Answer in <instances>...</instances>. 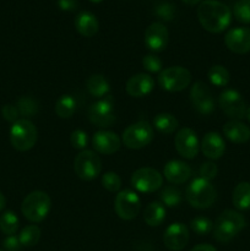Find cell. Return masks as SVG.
<instances>
[{
  "mask_svg": "<svg viewBox=\"0 0 250 251\" xmlns=\"http://www.w3.org/2000/svg\"><path fill=\"white\" fill-rule=\"evenodd\" d=\"M198 19L207 32L221 33L230 25L232 12L218 0H203L198 7Z\"/></svg>",
  "mask_w": 250,
  "mask_h": 251,
  "instance_id": "6da1fadb",
  "label": "cell"
},
{
  "mask_svg": "<svg viewBox=\"0 0 250 251\" xmlns=\"http://www.w3.org/2000/svg\"><path fill=\"white\" fill-rule=\"evenodd\" d=\"M245 218L234 210H225L213 225V238L220 243H229L245 228Z\"/></svg>",
  "mask_w": 250,
  "mask_h": 251,
  "instance_id": "7a4b0ae2",
  "label": "cell"
},
{
  "mask_svg": "<svg viewBox=\"0 0 250 251\" xmlns=\"http://www.w3.org/2000/svg\"><path fill=\"white\" fill-rule=\"evenodd\" d=\"M185 198L191 207L206 210L215 203L217 191L210 181L202 178H195L186 188Z\"/></svg>",
  "mask_w": 250,
  "mask_h": 251,
  "instance_id": "3957f363",
  "label": "cell"
},
{
  "mask_svg": "<svg viewBox=\"0 0 250 251\" xmlns=\"http://www.w3.org/2000/svg\"><path fill=\"white\" fill-rule=\"evenodd\" d=\"M50 207L51 200L48 194L42 190H36L29 193L24 199L21 205V212L29 222L38 223L48 216Z\"/></svg>",
  "mask_w": 250,
  "mask_h": 251,
  "instance_id": "277c9868",
  "label": "cell"
},
{
  "mask_svg": "<svg viewBox=\"0 0 250 251\" xmlns=\"http://www.w3.org/2000/svg\"><path fill=\"white\" fill-rule=\"evenodd\" d=\"M38 132L29 119H19L10 129V142L17 151H28L36 145Z\"/></svg>",
  "mask_w": 250,
  "mask_h": 251,
  "instance_id": "5b68a950",
  "label": "cell"
},
{
  "mask_svg": "<svg viewBox=\"0 0 250 251\" xmlns=\"http://www.w3.org/2000/svg\"><path fill=\"white\" fill-rule=\"evenodd\" d=\"M153 137L154 134L151 124L146 120H140V122L129 125L124 130L122 141L127 149L140 150L151 144Z\"/></svg>",
  "mask_w": 250,
  "mask_h": 251,
  "instance_id": "8992f818",
  "label": "cell"
},
{
  "mask_svg": "<svg viewBox=\"0 0 250 251\" xmlns=\"http://www.w3.org/2000/svg\"><path fill=\"white\" fill-rule=\"evenodd\" d=\"M191 82L190 71L183 66H171L162 70L158 75V83L168 92H180Z\"/></svg>",
  "mask_w": 250,
  "mask_h": 251,
  "instance_id": "52a82bcc",
  "label": "cell"
},
{
  "mask_svg": "<svg viewBox=\"0 0 250 251\" xmlns=\"http://www.w3.org/2000/svg\"><path fill=\"white\" fill-rule=\"evenodd\" d=\"M74 169L76 176L82 180H93L102 172V161L95 151L83 150L75 157Z\"/></svg>",
  "mask_w": 250,
  "mask_h": 251,
  "instance_id": "ba28073f",
  "label": "cell"
},
{
  "mask_svg": "<svg viewBox=\"0 0 250 251\" xmlns=\"http://www.w3.org/2000/svg\"><path fill=\"white\" fill-rule=\"evenodd\" d=\"M88 120L98 127H109L117 120L112 96L97 100L88 108Z\"/></svg>",
  "mask_w": 250,
  "mask_h": 251,
  "instance_id": "9c48e42d",
  "label": "cell"
},
{
  "mask_svg": "<svg viewBox=\"0 0 250 251\" xmlns=\"http://www.w3.org/2000/svg\"><path fill=\"white\" fill-rule=\"evenodd\" d=\"M115 213L124 221H131L137 217L141 210V201L139 195L130 189L118 193L114 200Z\"/></svg>",
  "mask_w": 250,
  "mask_h": 251,
  "instance_id": "30bf717a",
  "label": "cell"
},
{
  "mask_svg": "<svg viewBox=\"0 0 250 251\" xmlns=\"http://www.w3.org/2000/svg\"><path fill=\"white\" fill-rule=\"evenodd\" d=\"M162 184H163L162 174L151 167L139 168L131 176V185L140 193H154L161 189Z\"/></svg>",
  "mask_w": 250,
  "mask_h": 251,
  "instance_id": "8fae6325",
  "label": "cell"
},
{
  "mask_svg": "<svg viewBox=\"0 0 250 251\" xmlns=\"http://www.w3.org/2000/svg\"><path fill=\"white\" fill-rule=\"evenodd\" d=\"M218 104L225 115L233 120H240L247 114V104L238 91L225 90L218 97Z\"/></svg>",
  "mask_w": 250,
  "mask_h": 251,
  "instance_id": "7c38bea8",
  "label": "cell"
},
{
  "mask_svg": "<svg viewBox=\"0 0 250 251\" xmlns=\"http://www.w3.org/2000/svg\"><path fill=\"white\" fill-rule=\"evenodd\" d=\"M174 146L176 152L186 159H194L199 153L200 144L196 132L190 127H183L174 137Z\"/></svg>",
  "mask_w": 250,
  "mask_h": 251,
  "instance_id": "4fadbf2b",
  "label": "cell"
},
{
  "mask_svg": "<svg viewBox=\"0 0 250 251\" xmlns=\"http://www.w3.org/2000/svg\"><path fill=\"white\" fill-rule=\"evenodd\" d=\"M190 100L200 114L208 115L215 110V100L210 88L202 81H198L190 88Z\"/></svg>",
  "mask_w": 250,
  "mask_h": 251,
  "instance_id": "5bb4252c",
  "label": "cell"
},
{
  "mask_svg": "<svg viewBox=\"0 0 250 251\" xmlns=\"http://www.w3.org/2000/svg\"><path fill=\"white\" fill-rule=\"evenodd\" d=\"M163 243L167 249L172 251H180L189 243V229L180 222L172 223L163 234Z\"/></svg>",
  "mask_w": 250,
  "mask_h": 251,
  "instance_id": "9a60e30c",
  "label": "cell"
},
{
  "mask_svg": "<svg viewBox=\"0 0 250 251\" xmlns=\"http://www.w3.org/2000/svg\"><path fill=\"white\" fill-rule=\"evenodd\" d=\"M168 29L161 22H153L145 31V44L153 53L166 49L168 44Z\"/></svg>",
  "mask_w": 250,
  "mask_h": 251,
  "instance_id": "2e32d148",
  "label": "cell"
},
{
  "mask_svg": "<svg viewBox=\"0 0 250 251\" xmlns=\"http://www.w3.org/2000/svg\"><path fill=\"white\" fill-rule=\"evenodd\" d=\"M225 43L230 51L235 54H247L250 51V28L235 27L225 36Z\"/></svg>",
  "mask_w": 250,
  "mask_h": 251,
  "instance_id": "e0dca14e",
  "label": "cell"
},
{
  "mask_svg": "<svg viewBox=\"0 0 250 251\" xmlns=\"http://www.w3.org/2000/svg\"><path fill=\"white\" fill-rule=\"evenodd\" d=\"M120 137L109 130H100L92 136V146L98 153L113 154L120 149Z\"/></svg>",
  "mask_w": 250,
  "mask_h": 251,
  "instance_id": "ac0fdd59",
  "label": "cell"
},
{
  "mask_svg": "<svg viewBox=\"0 0 250 251\" xmlns=\"http://www.w3.org/2000/svg\"><path fill=\"white\" fill-rule=\"evenodd\" d=\"M191 174H193L191 167L185 162L176 161V159L169 161L163 169L164 178L174 185H179V184L188 181L191 178Z\"/></svg>",
  "mask_w": 250,
  "mask_h": 251,
  "instance_id": "d6986e66",
  "label": "cell"
},
{
  "mask_svg": "<svg viewBox=\"0 0 250 251\" xmlns=\"http://www.w3.org/2000/svg\"><path fill=\"white\" fill-rule=\"evenodd\" d=\"M154 87V81L153 77L149 74L140 73L136 75L131 76V77L127 80L126 86V92L129 93L131 97L135 98H141L147 96L149 93L152 92Z\"/></svg>",
  "mask_w": 250,
  "mask_h": 251,
  "instance_id": "ffe728a7",
  "label": "cell"
},
{
  "mask_svg": "<svg viewBox=\"0 0 250 251\" xmlns=\"http://www.w3.org/2000/svg\"><path fill=\"white\" fill-rule=\"evenodd\" d=\"M201 151L208 159H218L225 154V142L218 132L210 131L201 141Z\"/></svg>",
  "mask_w": 250,
  "mask_h": 251,
  "instance_id": "44dd1931",
  "label": "cell"
},
{
  "mask_svg": "<svg viewBox=\"0 0 250 251\" xmlns=\"http://www.w3.org/2000/svg\"><path fill=\"white\" fill-rule=\"evenodd\" d=\"M223 134L234 144H245L250 140V127L240 120H229L223 126Z\"/></svg>",
  "mask_w": 250,
  "mask_h": 251,
  "instance_id": "7402d4cb",
  "label": "cell"
},
{
  "mask_svg": "<svg viewBox=\"0 0 250 251\" xmlns=\"http://www.w3.org/2000/svg\"><path fill=\"white\" fill-rule=\"evenodd\" d=\"M75 28L81 36L93 37L98 32L100 24L92 12L81 11L75 19Z\"/></svg>",
  "mask_w": 250,
  "mask_h": 251,
  "instance_id": "603a6c76",
  "label": "cell"
},
{
  "mask_svg": "<svg viewBox=\"0 0 250 251\" xmlns=\"http://www.w3.org/2000/svg\"><path fill=\"white\" fill-rule=\"evenodd\" d=\"M86 88L91 96L96 98H102L107 96L110 91V85L107 78L100 74H93L86 81Z\"/></svg>",
  "mask_w": 250,
  "mask_h": 251,
  "instance_id": "cb8c5ba5",
  "label": "cell"
},
{
  "mask_svg": "<svg viewBox=\"0 0 250 251\" xmlns=\"http://www.w3.org/2000/svg\"><path fill=\"white\" fill-rule=\"evenodd\" d=\"M144 220L150 227H158L166 220V208L163 203L154 202L149 203L144 211Z\"/></svg>",
  "mask_w": 250,
  "mask_h": 251,
  "instance_id": "d4e9b609",
  "label": "cell"
},
{
  "mask_svg": "<svg viewBox=\"0 0 250 251\" xmlns=\"http://www.w3.org/2000/svg\"><path fill=\"white\" fill-rule=\"evenodd\" d=\"M232 202L239 211L250 210V183L242 181L233 190Z\"/></svg>",
  "mask_w": 250,
  "mask_h": 251,
  "instance_id": "484cf974",
  "label": "cell"
},
{
  "mask_svg": "<svg viewBox=\"0 0 250 251\" xmlns=\"http://www.w3.org/2000/svg\"><path fill=\"white\" fill-rule=\"evenodd\" d=\"M153 126L162 134H173L179 126V122L173 114L169 113H159L153 118Z\"/></svg>",
  "mask_w": 250,
  "mask_h": 251,
  "instance_id": "4316f807",
  "label": "cell"
},
{
  "mask_svg": "<svg viewBox=\"0 0 250 251\" xmlns=\"http://www.w3.org/2000/svg\"><path fill=\"white\" fill-rule=\"evenodd\" d=\"M77 108V102L71 95H63L55 103V113L61 119H69L74 115Z\"/></svg>",
  "mask_w": 250,
  "mask_h": 251,
  "instance_id": "83f0119b",
  "label": "cell"
},
{
  "mask_svg": "<svg viewBox=\"0 0 250 251\" xmlns=\"http://www.w3.org/2000/svg\"><path fill=\"white\" fill-rule=\"evenodd\" d=\"M159 199H161L162 203L166 205L167 207H176V206L180 205L181 200H183V194L176 186L168 185L162 189Z\"/></svg>",
  "mask_w": 250,
  "mask_h": 251,
  "instance_id": "f1b7e54d",
  "label": "cell"
},
{
  "mask_svg": "<svg viewBox=\"0 0 250 251\" xmlns=\"http://www.w3.org/2000/svg\"><path fill=\"white\" fill-rule=\"evenodd\" d=\"M207 77L210 82L216 87H225L229 83L230 74L223 65H213L208 70Z\"/></svg>",
  "mask_w": 250,
  "mask_h": 251,
  "instance_id": "f546056e",
  "label": "cell"
},
{
  "mask_svg": "<svg viewBox=\"0 0 250 251\" xmlns=\"http://www.w3.org/2000/svg\"><path fill=\"white\" fill-rule=\"evenodd\" d=\"M19 229V217L12 211H6L0 216V230L5 235H15Z\"/></svg>",
  "mask_w": 250,
  "mask_h": 251,
  "instance_id": "4dcf8cb0",
  "label": "cell"
},
{
  "mask_svg": "<svg viewBox=\"0 0 250 251\" xmlns=\"http://www.w3.org/2000/svg\"><path fill=\"white\" fill-rule=\"evenodd\" d=\"M39 238H41V229L36 225L25 227L19 235L20 243H21L22 247L26 248L34 247L39 242Z\"/></svg>",
  "mask_w": 250,
  "mask_h": 251,
  "instance_id": "1f68e13d",
  "label": "cell"
},
{
  "mask_svg": "<svg viewBox=\"0 0 250 251\" xmlns=\"http://www.w3.org/2000/svg\"><path fill=\"white\" fill-rule=\"evenodd\" d=\"M190 229L198 235H207L212 232L213 223L210 218L199 216L190 221Z\"/></svg>",
  "mask_w": 250,
  "mask_h": 251,
  "instance_id": "d6a6232c",
  "label": "cell"
},
{
  "mask_svg": "<svg viewBox=\"0 0 250 251\" xmlns=\"http://www.w3.org/2000/svg\"><path fill=\"white\" fill-rule=\"evenodd\" d=\"M233 14L242 24H250V0H238L233 7Z\"/></svg>",
  "mask_w": 250,
  "mask_h": 251,
  "instance_id": "836d02e7",
  "label": "cell"
},
{
  "mask_svg": "<svg viewBox=\"0 0 250 251\" xmlns=\"http://www.w3.org/2000/svg\"><path fill=\"white\" fill-rule=\"evenodd\" d=\"M16 107L20 114H22L24 117H33L38 112V105H37L36 100L31 97H26V96L17 100Z\"/></svg>",
  "mask_w": 250,
  "mask_h": 251,
  "instance_id": "e575fe53",
  "label": "cell"
},
{
  "mask_svg": "<svg viewBox=\"0 0 250 251\" xmlns=\"http://www.w3.org/2000/svg\"><path fill=\"white\" fill-rule=\"evenodd\" d=\"M102 185L110 193H117L122 188V179L115 172H107L102 176Z\"/></svg>",
  "mask_w": 250,
  "mask_h": 251,
  "instance_id": "d590c367",
  "label": "cell"
},
{
  "mask_svg": "<svg viewBox=\"0 0 250 251\" xmlns=\"http://www.w3.org/2000/svg\"><path fill=\"white\" fill-rule=\"evenodd\" d=\"M70 144L75 150H86L88 144V135L87 132L81 129H76L71 132L70 135Z\"/></svg>",
  "mask_w": 250,
  "mask_h": 251,
  "instance_id": "8d00e7d4",
  "label": "cell"
},
{
  "mask_svg": "<svg viewBox=\"0 0 250 251\" xmlns=\"http://www.w3.org/2000/svg\"><path fill=\"white\" fill-rule=\"evenodd\" d=\"M142 66L145 68V70H147L149 73H161L162 68H163V64L162 60L154 54H147L142 58Z\"/></svg>",
  "mask_w": 250,
  "mask_h": 251,
  "instance_id": "74e56055",
  "label": "cell"
},
{
  "mask_svg": "<svg viewBox=\"0 0 250 251\" xmlns=\"http://www.w3.org/2000/svg\"><path fill=\"white\" fill-rule=\"evenodd\" d=\"M217 172H218V168L213 162H205V163L201 164L200 167V178L210 181L216 178Z\"/></svg>",
  "mask_w": 250,
  "mask_h": 251,
  "instance_id": "f35d334b",
  "label": "cell"
},
{
  "mask_svg": "<svg viewBox=\"0 0 250 251\" xmlns=\"http://www.w3.org/2000/svg\"><path fill=\"white\" fill-rule=\"evenodd\" d=\"M1 114H2V117H4L5 120H7V122H10L14 124V123H16L17 120H19L20 112H19V109H17L16 105L6 104L2 107Z\"/></svg>",
  "mask_w": 250,
  "mask_h": 251,
  "instance_id": "ab89813d",
  "label": "cell"
},
{
  "mask_svg": "<svg viewBox=\"0 0 250 251\" xmlns=\"http://www.w3.org/2000/svg\"><path fill=\"white\" fill-rule=\"evenodd\" d=\"M2 247L6 251H19L21 249V243H20L19 237H15V235H9L4 239L2 242Z\"/></svg>",
  "mask_w": 250,
  "mask_h": 251,
  "instance_id": "60d3db41",
  "label": "cell"
},
{
  "mask_svg": "<svg viewBox=\"0 0 250 251\" xmlns=\"http://www.w3.org/2000/svg\"><path fill=\"white\" fill-rule=\"evenodd\" d=\"M157 15L163 20H172L173 17V7L169 4H162L157 7Z\"/></svg>",
  "mask_w": 250,
  "mask_h": 251,
  "instance_id": "b9f144b4",
  "label": "cell"
},
{
  "mask_svg": "<svg viewBox=\"0 0 250 251\" xmlns=\"http://www.w3.org/2000/svg\"><path fill=\"white\" fill-rule=\"evenodd\" d=\"M77 0H58V6L63 11H74L77 7Z\"/></svg>",
  "mask_w": 250,
  "mask_h": 251,
  "instance_id": "7bdbcfd3",
  "label": "cell"
},
{
  "mask_svg": "<svg viewBox=\"0 0 250 251\" xmlns=\"http://www.w3.org/2000/svg\"><path fill=\"white\" fill-rule=\"evenodd\" d=\"M191 251H217L215 247L210 244H199L196 247H194Z\"/></svg>",
  "mask_w": 250,
  "mask_h": 251,
  "instance_id": "ee69618b",
  "label": "cell"
},
{
  "mask_svg": "<svg viewBox=\"0 0 250 251\" xmlns=\"http://www.w3.org/2000/svg\"><path fill=\"white\" fill-rule=\"evenodd\" d=\"M5 205H6V199H5V196L2 195L1 191H0V212L4 210Z\"/></svg>",
  "mask_w": 250,
  "mask_h": 251,
  "instance_id": "f6af8a7d",
  "label": "cell"
},
{
  "mask_svg": "<svg viewBox=\"0 0 250 251\" xmlns=\"http://www.w3.org/2000/svg\"><path fill=\"white\" fill-rule=\"evenodd\" d=\"M183 1L188 5H196L199 2H202L203 0H183Z\"/></svg>",
  "mask_w": 250,
  "mask_h": 251,
  "instance_id": "bcb514c9",
  "label": "cell"
},
{
  "mask_svg": "<svg viewBox=\"0 0 250 251\" xmlns=\"http://www.w3.org/2000/svg\"><path fill=\"white\" fill-rule=\"evenodd\" d=\"M245 118L250 122V107L247 108V114H245Z\"/></svg>",
  "mask_w": 250,
  "mask_h": 251,
  "instance_id": "7dc6e473",
  "label": "cell"
},
{
  "mask_svg": "<svg viewBox=\"0 0 250 251\" xmlns=\"http://www.w3.org/2000/svg\"><path fill=\"white\" fill-rule=\"evenodd\" d=\"M88 1H91V2H95V4H98V2H102L103 0H88Z\"/></svg>",
  "mask_w": 250,
  "mask_h": 251,
  "instance_id": "c3c4849f",
  "label": "cell"
},
{
  "mask_svg": "<svg viewBox=\"0 0 250 251\" xmlns=\"http://www.w3.org/2000/svg\"><path fill=\"white\" fill-rule=\"evenodd\" d=\"M0 251H4V250H0Z\"/></svg>",
  "mask_w": 250,
  "mask_h": 251,
  "instance_id": "681fc988",
  "label": "cell"
}]
</instances>
